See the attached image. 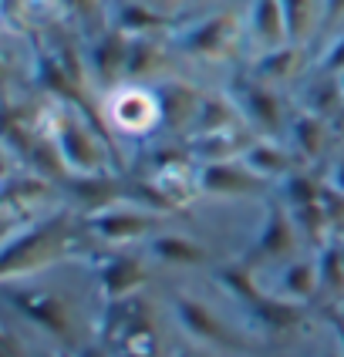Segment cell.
<instances>
[{
	"mask_svg": "<svg viewBox=\"0 0 344 357\" xmlns=\"http://www.w3.org/2000/svg\"><path fill=\"white\" fill-rule=\"evenodd\" d=\"M108 119L128 135H145L162 121V105L145 88H121L108 101Z\"/></svg>",
	"mask_w": 344,
	"mask_h": 357,
	"instance_id": "1",
	"label": "cell"
},
{
	"mask_svg": "<svg viewBox=\"0 0 344 357\" xmlns=\"http://www.w3.org/2000/svg\"><path fill=\"white\" fill-rule=\"evenodd\" d=\"M149 226L152 222L145 216H132V213H108V216L95 219V229L108 239H132V236H139V233H145Z\"/></svg>",
	"mask_w": 344,
	"mask_h": 357,
	"instance_id": "2",
	"label": "cell"
},
{
	"mask_svg": "<svg viewBox=\"0 0 344 357\" xmlns=\"http://www.w3.org/2000/svg\"><path fill=\"white\" fill-rule=\"evenodd\" d=\"M156 189L165 199L182 202V199L193 192V172H189V165H162L159 176H156Z\"/></svg>",
	"mask_w": 344,
	"mask_h": 357,
	"instance_id": "3",
	"label": "cell"
},
{
	"mask_svg": "<svg viewBox=\"0 0 344 357\" xmlns=\"http://www.w3.org/2000/svg\"><path fill=\"white\" fill-rule=\"evenodd\" d=\"M159 253L162 257H169V259H182V263H189V259H202L200 246H193V243H179V239H162Z\"/></svg>",
	"mask_w": 344,
	"mask_h": 357,
	"instance_id": "4",
	"label": "cell"
}]
</instances>
